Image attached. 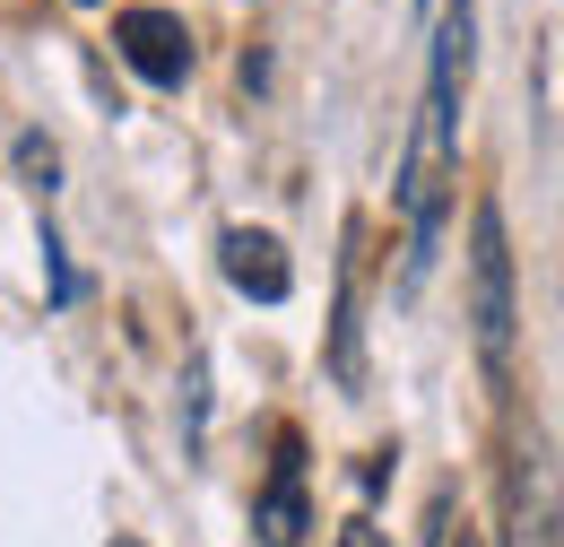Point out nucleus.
Here are the masks:
<instances>
[{
    "mask_svg": "<svg viewBox=\"0 0 564 547\" xmlns=\"http://www.w3.org/2000/svg\"><path fill=\"white\" fill-rule=\"evenodd\" d=\"M469 35H478V0H443L434 26V69H425V105H417V139H409V278H425L443 217H452V183H460V87H469Z\"/></svg>",
    "mask_w": 564,
    "mask_h": 547,
    "instance_id": "nucleus-1",
    "label": "nucleus"
},
{
    "mask_svg": "<svg viewBox=\"0 0 564 547\" xmlns=\"http://www.w3.org/2000/svg\"><path fill=\"white\" fill-rule=\"evenodd\" d=\"M469 331H478V365L487 383H512V340H521V278H512V226L503 208H469Z\"/></svg>",
    "mask_w": 564,
    "mask_h": 547,
    "instance_id": "nucleus-2",
    "label": "nucleus"
},
{
    "mask_svg": "<svg viewBox=\"0 0 564 547\" xmlns=\"http://www.w3.org/2000/svg\"><path fill=\"white\" fill-rule=\"evenodd\" d=\"M113 53L140 69L148 87H183L192 78V26H183V9L131 0V9H113Z\"/></svg>",
    "mask_w": 564,
    "mask_h": 547,
    "instance_id": "nucleus-3",
    "label": "nucleus"
},
{
    "mask_svg": "<svg viewBox=\"0 0 564 547\" xmlns=\"http://www.w3.org/2000/svg\"><path fill=\"white\" fill-rule=\"evenodd\" d=\"M217 270H226L235 296H252V304H286V287H295L286 244L270 226H226V235H217Z\"/></svg>",
    "mask_w": 564,
    "mask_h": 547,
    "instance_id": "nucleus-4",
    "label": "nucleus"
},
{
    "mask_svg": "<svg viewBox=\"0 0 564 547\" xmlns=\"http://www.w3.org/2000/svg\"><path fill=\"white\" fill-rule=\"evenodd\" d=\"M304 530H313V504H304V443L279 435V470H270V486L252 495V539L261 547H304Z\"/></svg>",
    "mask_w": 564,
    "mask_h": 547,
    "instance_id": "nucleus-5",
    "label": "nucleus"
},
{
    "mask_svg": "<svg viewBox=\"0 0 564 547\" xmlns=\"http://www.w3.org/2000/svg\"><path fill=\"white\" fill-rule=\"evenodd\" d=\"M512 547H556V461H547V443H530L512 461Z\"/></svg>",
    "mask_w": 564,
    "mask_h": 547,
    "instance_id": "nucleus-6",
    "label": "nucleus"
},
{
    "mask_svg": "<svg viewBox=\"0 0 564 547\" xmlns=\"http://www.w3.org/2000/svg\"><path fill=\"white\" fill-rule=\"evenodd\" d=\"M348 547H373V522H356V539H348Z\"/></svg>",
    "mask_w": 564,
    "mask_h": 547,
    "instance_id": "nucleus-7",
    "label": "nucleus"
},
{
    "mask_svg": "<svg viewBox=\"0 0 564 547\" xmlns=\"http://www.w3.org/2000/svg\"><path fill=\"white\" fill-rule=\"evenodd\" d=\"M460 547H478V530H460Z\"/></svg>",
    "mask_w": 564,
    "mask_h": 547,
    "instance_id": "nucleus-8",
    "label": "nucleus"
},
{
    "mask_svg": "<svg viewBox=\"0 0 564 547\" xmlns=\"http://www.w3.org/2000/svg\"><path fill=\"white\" fill-rule=\"evenodd\" d=\"M113 547H140V539H113Z\"/></svg>",
    "mask_w": 564,
    "mask_h": 547,
    "instance_id": "nucleus-9",
    "label": "nucleus"
},
{
    "mask_svg": "<svg viewBox=\"0 0 564 547\" xmlns=\"http://www.w3.org/2000/svg\"><path fill=\"white\" fill-rule=\"evenodd\" d=\"M78 9H87V0H78Z\"/></svg>",
    "mask_w": 564,
    "mask_h": 547,
    "instance_id": "nucleus-10",
    "label": "nucleus"
}]
</instances>
